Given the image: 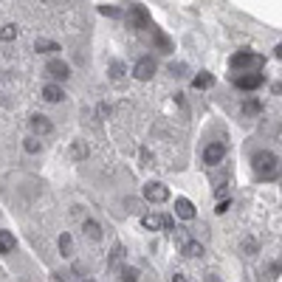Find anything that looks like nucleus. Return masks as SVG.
<instances>
[{"label":"nucleus","mask_w":282,"mask_h":282,"mask_svg":"<svg viewBox=\"0 0 282 282\" xmlns=\"http://www.w3.org/2000/svg\"><path fill=\"white\" fill-rule=\"evenodd\" d=\"M172 282H186V277H184V274H175V277H172Z\"/></svg>","instance_id":"2f4dec72"},{"label":"nucleus","mask_w":282,"mask_h":282,"mask_svg":"<svg viewBox=\"0 0 282 282\" xmlns=\"http://www.w3.org/2000/svg\"><path fill=\"white\" fill-rule=\"evenodd\" d=\"M122 263H124V246H113V251H110V268H116Z\"/></svg>","instance_id":"4be33fe9"},{"label":"nucleus","mask_w":282,"mask_h":282,"mask_svg":"<svg viewBox=\"0 0 282 282\" xmlns=\"http://www.w3.org/2000/svg\"><path fill=\"white\" fill-rule=\"evenodd\" d=\"M251 169H254L257 178H263V181H274V178L282 172V161L277 152L271 150H260L251 155Z\"/></svg>","instance_id":"f257e3e1"},{"label":"nucleus","mask_w":282,"mask_h":282,"mask_svg":"<svg viewBox=\"0 0 282 282\" xmlns=\"http://www.w3.org/2000/svg\"><path fill=\"white\" fill-rule=\"evenodd\" d=\"M34 48H37L40 54H57V51H62V48L54 43V40H45V37H40V40H37Z\"/></svg>","instance_id":"2eb2a0df"},{"label":"nucleus","mask_w":282,"mask_h":282,"mask_svg":"<svg viewBox=\"0 0 282 282\" xmlns=\"http://www.w3.org/2000/svg\"><path fill=\"white\" fill-rule=\"evenodd\" d=\"M260 110H263L260 99H246V102H243V116H257Z\"/></svg>","instance_id":"aec40b11"},{"label":"nucleus","mask_w":282,"mask_h":282,"mask_svg":"<svg viewBox=\"0 0 282 282\" xmlns=\"http://www.w3.org/2000/svg\"><path fill=\"white\" fill-rule=\"evenodd\" d=\"M23 147H26V152H40V141H37L34 136H28V139L23 141Z\"/></svg>","instance_id":"cd10ccee"},{"label":"nucleus","mask_w":282,"mask_h":282,"mask_svg":"<svg viewBox=\"0 0 282 282\" xmlns=\"http://www.w3.org/2000/svg\"><path fill=\"white\" fill-rule=\"evenodd\" d=\"M274 93H282V82H277V85H274Z\"/></svg>","instance_id":"473e14b6"},{"label":"nucleus","mask_w":282,"mask_h":282,"mask_svg":"<svg viewBox=\"0 0 282 282\" xmlns=\"http://www.w3.org/2000/svg\"><path fill=\"white\" fill-rule=\"evenodd\" d=\"M229 209H231V201H220L214 212H217V214H223V212H229Z\"/></svg>","instance_id":"c756f323"},{"label":"nucleus","mask_w":282,"mask_h":282,"mask_svg":"<svg viewBox=\"0 0 282 282\" xmlns=\"http://www.w3.org/2000/svg\"><path fill=\"white\" fill-rule=\"evenodd\" d=\"M82 229H85V234H88L90 240H102V226H99L96 220H85Z\"/></svg>","instance_id":"f3484780"},{"label":"nucleus","mask_w":282,"mask_h":282,"mask_svg":"<svg viewBox=\"0 0 282 282\" xmlns=\"http://www.w3.org/2000/svg\"><path fill=\"white\" fill-rule=\"evenodd\" d=\"M152 40H155V45H158L161 51H169V48H172V45H169V40H167L164 34H161V31H158L155 26H152Z\"/></svg>","instance_id":"412c9836"},{"label":"nucleus","mask_w":282,"mask_h":282,"mask_svg":"<svg viewBox=\"0 0 282 282\" xmlns=\"http://www.w3.org/2000/svg\"><path fill=\"white\" fill-rule=\"evenodd\" d=\"M175 214L181 217V220H192V217H195V206H192V201H186V198H178V201H175Z\"/></svg>","instance_id":"9d476101"},{"label":"nucleus","mask_w":282,"mask_h":282,"mask_svg":"<svg viewBox=\"0 0 282 282\" xmlns=\"http://www.w3.org/2000/svg\"><path fill=\"white\" fill-rule=\"evenodd\" d=\"M17 31H20V28L14 26V23H9V26L0 28V40H6V43H9V40H14V37H17Z\"/></svg>","instance_id":"5701e85b"},{"label":"nucleus","mask_w":282,"mask_h":282,"mask_svg":"<svg viewBox=\"0 0 282 282\" xmlns=\"http://www.w3.org/2000/svg\"><path fill=\"white\" fill-rule=\"evenodd\" d=\"M280 268H282L280 263H274L268 271H263V282H274V280H277V274H280Z\"/></svg>","instance_id":"a878e982"},{"label":"nucleus","mask_w":282,"mask_h":282,"mask_svg":"<svg viewBox=\"0 0 282 282\" xmlns=\"http://www.w3.org/2000/svg\"><path fill=\"white\" fill-rule=\"evenodd\" d=\"M31 130H34L37 136H48V133L54 130V124L48 122V116L37 113V116H31Z\"/></svg>","instance_id":"1a4fd4ad"},{"label":"nucleus","mask_w":282,"mask_h":282,"mask_svg":"<svg viewBox=\"0 0 282 282\" xmlns=\"http://www.w3.org/2000/svg\"><path fill=\"white\" fill-rule=\"evenodd\" d=\"M152 73H155V60H152V57H141V60L133 65V76L141 79V82L152 79Z\"/></svg>","instance_id":"39448f33"},{"label":"nucleus","mask_w":282,"mask_h":282,"mask_svg":"<svg viewBox=\"0 0 282 282\" xmlns=\"http://www.w3.org/2000/svg\"><path fill=\"white\" fill-rule=\"evenodd\" d=\"M14 246H17L14 234H11V231H0V254H9V251H14Z\"/></svg>","instance_id":"4468645a"},{"label":"nucleus","mask_w":282,"mask_h":282,"mask_svg":"<svg viewBox=\"0 0 282 282\" xmlns=\"http://www.w3.org/2000/svg\"><path fill=\"white\" fill-rule=\"evenodd\" d=\"M122 282H139V268L124 265V268H122Z\"/></svg>","instance_id":"393cba45"},{"label":"nucleus","mask_w":282,"mask_h":282,"mask_svg":"<svg viewBox=\"0 0 282 282\" xmlns=\"http://www.w3.org/2000/svg\"><path fill=\"white\" fill-rule=\"evenodd\" d=\"M181 254L184 257H203V246L198 240H186V243H181Z\"/></svg>","instance_id":"9b49d317"},{"label":"nucleus","mask_w":282,"mask_h":282,"mask_svg":"<svg viewBox=\"0 0 282 282\" xmlns=\"http://www.w3.org/2000/svg\"><path fill=\"white\" fill-rule=\"evenodd\" d=\"M99 11H102V14H105V17H122V9H119V6H99Z\"/></svg>","instance_id":"bb28decb"},{"label":"nucleus","mask_w":282,"mask_h":282,"mask_svg":"<svg viewBox=\"0 0 282 282\" xmlns=\"http://www.w3.org/2000/svg\"><path fill=\"white\" fill-rule=\"evenodd\" d=\"M265 82L263 73H243V76H234V88L240 90H257Z\"/></svg>","instance_id":"0eeeda50"},{"label":"nucleus","mask_w":282,"mask_h":282,"mask_svg":"<svg viewBox=\"0 0 282 282\" xmlns=\"http://www.w3.org/2000/svg\"><path fill=\"white\" fill-rule=\"evenodd\" d=\"M124 73H127V68H124V62H110V79L113 82H122L124 79Z\"/></svg>","instance_id":"6ab92c4d"},{"label":"nucleus","mask_w":282,"mask_h":282,"mask_svg":"<svg viewBox=\"0 0 282 282\" xmlns=\"http://www.w3.org/2000/svg\"><path fill=\"white\" fill-rule=\"evenodd\" d=\"M70 155H73L76 161L88 158V144H85V141H76V144H73V150H70Z\"/></svg>","instance_id":"b1692460"},{"label":"nucleus","mask_w":282,"mask_h":282,"mask_svg":"<svg viewBox=\"0 0 282 282\" xmlns=\"http://www.w3.org/2000/svg\"><path fill=\"white\" fill-rule=\"evenodd\" d=\"M62 96H65V93H62V88H60V85H54V82L43 88V99H45V102H60Z\"/></svg>","instance_id":"dca6fc26"},{"label":"nucleus","mask_w":282,"mask_h":282,"mask_svg":"<svg viewBox=\"0 0 282 282\" xmlns=\"http://www.w3.org/2000/svg\"><path fill=\"white\" fill-rule=\"evenodd\" d=\"M45 73H48L51 79H62V82H65L70 76V68L62 60H51L48 65H45Z\"/></svg>","instance_id":"6e6552de"},{"label":"nucleus","mask_w":282,"mask_h":282,"mask_svg":"<svg viewBox=\"0 0 282 282\" xmlns=\"http://www.w3.org/2000/svg\"><path fill=\"white\" fill-rule=\"evenodd\" d=\"M243 248H246V251H251V254H254V251H257V243H254V240H251V237H248L246 243H243Z\"/></svg>","instance_id":"7c9ffc66"},{"label":"nucleus","mask_w":282,"mask_h":282,"mask_svg":"<svg viewBox=\"0 0 282 282\" xmlns=\"http://www.w3.org/2000/svg\"><path fill=\"white\" fill-rule=\"evenodd\" d=\"M277 57H280V60H282V43L277 45Z\"/></svg>","instance_id":"72a5a7b5"},{"label":"nucleus","mask_w":282,"mask_h":282,"mask_svg":"<svg viewBox=\"0 0 282 282\" xmlns=\"http://www.w3.org/2000/svg\"><path fill=\"white\" fill-rule=\"evenodd\" d=\"M229 65L234 70H243V73H257L265 65V57L263 54H251V51H237L229 60Z\"/></svg>","instance_id":"f03ea898"},{"label":"nucleus","mask_w":282,"mask_h":282,"mask_svg":"<svg viewBox=\"0 0 282 282\" xmlns=\"http://www.w3.org/2000/svg\"><path fill=\"white\" fill-rule=\"evenodd\" d=\"M144 198L150 203H164V201H169V189L164 184H158V181H150L144 186Z\"/></svg>","instance_id":"423d86ee"},{"label":"nucleus","mask_w":282,"mask_h":282,"mask_svg":"<svg viewBox=\"0 0 282 282\" xmlns=\"http://www.w3.org/2000/svg\"><path fill=\"white\" fill-rule=\"evenodd\" d=\"M127 26L136 28V31L152 28V17H150V11H147V6H141V3L130 6V9H127Z\"/></svg>","instance_id":"7ed1b4c3"},{"label":"nucleus","mask_w":282,"mask_h":282,"mask_svg":"<svg viewBox=\"0 0 282 282\" xmlns=\"http://www.w3.org/2000/svg\"><path fill=\"white\" fill-rule=\"evenodd\" d=\"M212 85H214V76H212V73H206V70H201V73L192 79V88L195 90H206V88H212Z\"/></svg>","instance_id":"f8f14e48"},{"label":"nucleus","mask_w":282,"mask_h":282,"mask_svg":"<svg viewBox=\"0 0 282 282\" xmlns=\"http://www.w3.org/2000/svg\"><path fill=\"white\" fill-rule=\"evenodd\" d=\"M60 251H62V257H73V243H70L68 231H62L60 234Z\"/></svg>","instance_id":"a211bd4d"},{"label":"nucleus","mask_w":282,"mask_h":282,"mask_svg":"<svg viewBox=\"0 0 282 282\" xmlns=\"http://www.w3.org/2000/svg\"><path fill=\"white\" fill-rule=\"evenodd\" d=\"M85 282H93V280H85Z\"/></svg>","instance_id":"f704fd0d"},{"label":"nucleus","mask_w":282,"mask_h":282,"mask_svg":"<svg viewBox=\"0 0 282 282\" xmlns=\"http://www.w3.org/2000/svg\"><path fill=\"white\" fill-rule=\"evenodd\" d=\"M124 203H127V209L130 212H141V201H136V198H127Z\"/></svg>","instance_id":"c85d7f7f"},{"label":"nucleus","mask_w":282,"mask_h":282,"mask_svg":"<svg viewBox=\"0 0 282 282\" xmlns=\"http://www.w3.org/2000/svg\"><path fill=\"white\" fill-rule=\"evenodd\" d=\"M141 226L147 231H158L164 229V223H161V214H141Z\"/></svg>","instance_id":"ddd939ff"},{"label":"nucleus","mask_w":282,"mask_h":282,"mask_svg":"<svg viewBox=\"0 0 282 282\" xmlns=\"http://www.w3.org/2000/svg\"><path fill=\"white\" fill-rule=\"evenodd\" d=\"M223 158H226V144H220V141H212V144H206V150H203V164L217 167Z\"/></svg>","instance_id":"20e7f679"}]
</instances>
